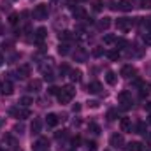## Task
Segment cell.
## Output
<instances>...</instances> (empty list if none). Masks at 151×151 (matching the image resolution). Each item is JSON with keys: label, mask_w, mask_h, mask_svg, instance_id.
<instances>
[{"label": "cell", "mask_w": 151, "mask_h": 151, "mask_svg": "<svg viewBox=\"0 0 151 151\" xmlns=\"http://www.w3.org/2000/svg\"><path fill=\"white\" fill-rule=\"evenodd\" d=\"M74 95H76L74 86H72V84H67V86L60 88V93H58L56 97H58V102H60V104H69Z\"/></svg>", "instance_id": "1"}, {"label": "cell", "mask_w": 151, "mask_h": 151, "mask_svg": "<svg viewBox=\"0 0 151 151\" xmlns=\"http://www.w3.org/2000/svg\"><path fill=\"white\" fill-rule=\"evenodd\" d=\"M9 114L14 116V118H19V119L30 118V111H28L27 107H11V109H9Z\"/></svg>", "instance_id": "2"}, {"label": "cell", "mask_w": 151, "mask_h": 151, "mask_svg": "<svg viewBox=\"0 0 151 151\" xmlns=\"http://www.w3.org/2000/svg\"><path fill=\"white\" fill-rule=\"evenodd\" d=\"M47 14H49V9H47L46 4H39L34 9V18L35 19H47Z\"/></svg>", "instance_id": "3"}, {"label": "cell", "mask_w": 151, "mask_h": 151, "mask_svg": "<svg viewBox=\"0 0 151 151\" xmlns=\"http://www.w3.org/2000/svg\"><path fill=\"white\" fill-rule=\"evenodd\" d=\"M118 102H121V104H123V107H125V109H128V107H130V104H132V95H130V91H127V90L119 91V93H118Z\"/></svg>", "instance_id": "4"}, {"label": "cell", "mask_w": 151, "mask_h": 151, "mask_svg": "<svg viewBox=\"0 0 151 151\" xmlns=\"http://www.w3.org/2000/svg\"><path fill=\"white\" fill-rule=\"evenodd\" d=\"M132 25H134V21H132V19H128V18H119V19H116V28H118V30H121V32L130 30V28H132Z\"/></svg>", "instance_id": "5"}, {"label": "cell", "mask_w": 151, "mask_h": 151, "mask_svg": "<svg viewBox=\"0 0 151 151\" xmlns=\"http://www.w3.org/2000/svg\"><path fill=\"white\" fill-rule=\"evenodd\" d=\"M109 142H111V146H113V148H118V150H119V148H123L125 139H123V135H121V134H114V135H111V141H109Z\"/></svg>", "instance_id": "6"}, {"label": "cell", "mask_w": 151, "mask_h": 151, "mask_svg": "<svg viewBox=\"0 0 151 151\" xmlns=\"http://www.w3.org/2000/svg\"><path fill=\"white\" fill-rule=\"evenodd\" d=\"M119 74L123 76V77H127V79H130V77H134V76L137 74V70H135L134 65H125V67H121V72Z\"/></svg>", "instance_id": "7"}, {"label": "cell", "mask_w": 151, "mask_h": 151, "mask_svg": "<svg viewBox=\"0 0 151 151\" xmlns=\"http://www.w3.org/2000/svg\"><path fill=\"white\" fill-rule=\"evenodd\" d=\"M72 16H74L76 19H86V11H84V7H81V5L72 7Z\"/></svg>", "instance_id": "8"}, {"label": "cell", "mask_w": 151, "mask_h": 151, "mask_svg": "<svg viewBox=\"0 0 151 151\" xmlns=\"http://www.w3.org/2000/svg\"><path fill=\"white\" fill-rule=\"evenodd\" d=\"M30 130H32L34 135H39V134H40V130H42V121H40L39 118H34V121H32V125H30Z\"/></svg>", "instance_id": "9"}, {"label": "cell", "mask_w": 151, "mask_h": 151, "mask_svg": "<svg viewBox=\"0 0 151 151\" xmlns=\"http://www.w3.org/2000/svg\"><path fill=\"white\" fill-rule=\"evenodd\" d=\"M0 91H2L4 95H12V91H14V88H12V83H11V81H5V83H2V84H0Z\"/></svg>", "instance_id": "10"}, {"label": "cell", "mask_w": 151, "mask_h": 151, "mask_svg": "<svg viewBox=\"0 0 151 151\" xmlns=\"http://www.w3.org/2000/svg\"><path fill=\"white\" fill-rule=\"evenodd\" d=\"M109 27H111V18H102V19L97 21V28L99 30H107Z\"/></svg>", "instance_id": "11"}, {"label": "cell", "mask_w": 151, "mask_h": 151, "mask_svg": "<svg viewBox=\"0 0 151 151\" xmlns=\"http://www.w3.org/2000/svg\"><path fill=\"white\" fill-rule=\"evenodd\" d=\"M90 93H100V90H102V84L99 83V81H91L90 84H88V88H86Z\"/></svg>", "instance_id": "12"}, {"label": "cell", "mask_w": 151, "mask_h": 151, "mask_svg": "<svg viewBox=\"0 0 151 151\" xmlns=\"http://www.w3.org/2000/svg\"><path fill=\"white\" fill-rule=\"evenodd\" d=\"M46 37H47V30L44 27H40V28L35 30V42H42Z\"/></svg>", "instance_id": "13"}, {"label": "cell", "mask_w": 151, "mask_h": 151, "mask_svg": "<svg viewBox=\"0 0 151 151\" xmlns=\"http://www.w3.org/2000/svg\"><path fill=\"white\" fill-rule=\"evenodd\" d=\"M119 127H121V132H132V123L128 118H121Z\"/></svg>", "instance_id": "14"}, {"label": "cell", "mask_w": 151, "mask_h": 151, "mask_svg": "<svg viewBox=\"0 0 151 151\" xmlns=\"http://www.w3.org/2000/svg\"><path fill=\"white\" fill-rule=\"evenodd\" d=\"M132 2L130 0H119V4H118V9H121V11H125V12H128V11H132Z\"/></svg>", "instance_id": "15"}, {"label": "cell", "mask_w": 151, "mask_h": 151, "mask_svg": "<svg viewBox=\"0 0 151 151\" xmlns=\"http://www.w3.org/2000/svg\"><path fill=\"white\" fill-rule=\"evenodd\" d=\"M46 123H47V127H56L58 125V116L56 114H47L46 116Z\"/></svg>", "instance_id": "16"}, {"label": "cell", "mask_w": 151, "mask_h": 151, "mask_svg": "<svg viewBox=\"0 0 151 151\" xmlns=\"http://www.w3.org/2000/svg\"><path fill=\"white\" fill-rule=\"evenodd\" d=\"M30 65H21L19 69H18V77H28L30 76Z\"/></svg>", "instance_id": "17"}, {"label": "cell", "mask_w": 151, "mask_h": 151, "mask_svg": "<svg viewBox=\"0 0 151 151\" xmlns=\"http://www.w3.org/2000/svg\"><path fill=\"white\" fill-rule=\"evenodd\" d=\"M144 150V146L141 144V142H130V144H127V148L125 151H142Z\"/></svg>", "instance_id": "18"}, {"label": "cell", "mask_w": 151, "mask_h": 151, "mask_svg": "<svg viewBox=\"0 0 151 151\" xmlns=\"http://www.w3.org/2000/svg\"><path fill=\"white\" fill-rule=\"evenodd\" d=\"M40 86H42V83H40L39 79H34V81H30L28 90H30V91H40Z\"/></svg>", "instance_id": "19"}, {"label": "cell", "mask_w": 151, "mask_h": 151, "mask_svg": "<svg viewBox=\"0 0 151 151\" xmlns=\"http://www.w3.org/2000/svg\"><path fill=\"white\" fill-rule=\"evenodd\" d=\"M69 53H70V47H69V44H67V42H63V44H60V46H58V55L65 56V55H69Z\"/></svg>", "instance_id": "20"}, {"label": "cell", "mask_w": 151, "mask_h": 151, "mask_svg": "<svg viewBox=\"0 0 151 151\" xmlns=\"http://www.w3.org/2000/svg\"><path fill=\"white\" fill-rule=\"evenodd\" d=\"M34 104V99L32 97H21L19 99V106L21 107H28V106H32Z\"/></svg>", "instance_id": "21"}, {"label": "cell", "mask_w": 151, "mask_h": 151, "mask_svg": "<svg viewBox=\"0 0 151 151\" xmlns=\"http://www.w3.org/2000/svg\"><path fill=\"white\" fill-rule=\"evenodd\" d=\"M69 74H70V81H72V83H81V70H70V72H69Z\"/></svg>", "instance_id": "22"}, {"label": "cell", "mask_w": 151, "mask_h": 151, "mask_svg": "<svg viewBox=\"0 0 151 151\" xmlns=\"http://www.w3.org/2000/svg\"><path fill=\"white\" fill-rule=\"evenodd\" d=\"M106 81H107V84H116V74H114L113 70H107V74H106Z\"/></svg>", "instance_id": "23"}, {"label": "cell", "mask_w": 151, "mask_h": 151, "mask_svg": "<svg viewBox=\"0 0 151 151\" xmlns=\"http://www.w3.org/2000/svg\"><path fill=\"white\" fill-rule=\"evenodd\" d=\"M58 37H60V40H65V42H67V40H70V39L74 37V35H72V32L63 30V32H60V35H58Z\"/></svg>", "instance_id": "24"}, {"label": "cell", "mask_w": 151, "mask_h": 151, "mask_svg": "<svg viewBox=\"0 0 151 151\" xmlns=\"http://www.w3.org/2000/svg\"><path fill=\"white\" fill-rule=\"evenodd\" d=\"M18 21H19V14H18V12H12V14L9 16V23H11V25H18Z\"/></svg>", "instance_id": "25"}, {"label": "cell", "mask_w": 151, "mask_h": 151, "mask_svg": "<svg viewBox=\"0 0 151 151\" xmlns=\"http://www.w3.org/2000/svg\"><path fill=\"white\" fill-rule=\"evenodd\" d=\"M88 130H90L91 134H100V127H99L97 123H90V125H88Z\"/></svg>", "instance_id": "26"}, {"label": "cell", "mask_w": 151, "mask_h": 151, "mask_svg": "<svg viewBox=\"0 0 151 151\" xmlns=\"http://www.w3.org/2000/svg\"><path fill=\"white\" fill-rule=\"evenodd\" d=\"M137 134H142V135L146 134V123L144 121H139L137 123Z\"/></svg>", "instance_id": "27"}, {"label": "cell", "mask_w": 151, "mask_h": 151, "mask_svg": "<svg viewBox=\"0 0 151 151\" xmlns=\"http://www.w3.org/2000/svg\"><path fill=\"white\" fill-rule=\"evenodd\" d=\"M116 118H118V111H116V109H109V111H107V119H109V121H114Z\"/></svg>", "instance_id": "28"}, {"label": "cell", "mask_w": 151, "mask_h": 151, "mask_svg": "<svg viewBox=\"0 0 151 151\" xmlns=\"http://www.w3.org/2000/svg\"><path fill=\"white\" fill-rule=\"evenodd\" d=\"M104 42H106V44H114V42H116V37L111 35V34H107V35H104Z\"/></svg>", "instance_id": "29"}, {"label": "cell", "mask_w": 151, "mask_h": 151, "mask_svg": "<svg viewBox=\"0 0 151 151\" xmlns=\"http://www.w3.org/2000/svg\"><path fill=\"white\" fill-rule=\"evenodd\" d=\"M107 56H109V60L116 62V60L119 58V51H109V53H107Z\"/></svg>", "instance_id": "30"}, {"label": "cell", "mask_w": 151, "mask_h": 151, "mask_svg": "<svg viewBox=\"0 0 151 151\" xmlns=\"http://www.w3.org/2000/svg\"><path fill=\"white\" fill-rule=\"evenodd\" d=\"M74 58L76 60H79V62H84V60H86V53H84V51H79V53H76L74 55Z\"/></svg>", "instance_id": "31"}, {"label": "cell", "mask_w": 151, "mask_h": 151, "mask_svg": "<svg viewBox=\"0 0 151 151\" xmlns=\"http://www.w3.org/2000/svg\"><path fill=\"white\" fill-rule=\"evenodd\" d=\"M102 4H104L102 0H95V2H93V9H95L97 12H99V11H102V7H104Z\"/></svg>", "instance_id": "32"}, {"label": "cell", "mask_w": 151, "mask_h": 151, "mask_svg": "<svg viewBox=\"0 0 151 151\" xmlns=\"http://www.w3.org/2000/svg\"><path fill=\"white\" fill-rule=\"evenodd\" d=\"M91 55H93V56H97V58H99V56H102V55H104V47H95Z\"/></svg>", "instance_id": "33"}, {"label": "cell", "mask_w": 151, "mask_h": 151, "mask_svg": "<svg viewBox=\"0 0 151 151\" xmlns=\"http://www.w3.org/2000/svg\"><path fill=\"white\" fill-rule=\"evenodd\" d=\"M47 93H49V95H58V93H60V88H56V86H49V88H47Z\"/></svg>", "instance_id": "34"}, {"label": "cell", "mask_w": 151, "mask_h": 151, "mask_svg": "<svg viewBox=\"0 0 151 151\" xmlns=\"http://www.w3.org/2000/svg\"><path fill=\"white\" fill-rule=\"evenodd\" d=\"M116 46H119V47H125L127 46V40L125 39H116V42H114Z\"/></svg>", "instance_id": "35"}, {"label": "cell", "mask_w": 151, "mask_h": 151, "mask_svg": "<svg viewBox=\"0 0 151 151\" xmlns=\"http://www.w3.org/2000/svg\"><path fill=\"white\" fill-rule=\"evenodd\" d=\"M88 151H97V142H88Z\"/></svg>", "instance_id": "36"}, {"label": "cell", "mask_w": 151, "mask_h": 151, "mask_svg": "<svg viewBox=\"0 0 151 151\" xmlns=\"http://www.w3.org/2000/svg\"><path fill=\"white\" fill-rule=\"evenodd\" d=\"M67 72H70L69 67H67V65H62V67H60V74L63 76V74H67Z\"/></svg>", "instance_id": "37"}, {"label": "cell", "mask_w": 151, "mask_h": 151, "mask_svg": "<svg viewBox=\"0 0 151 151\" xmlns=\"http://www.w3.org/2000/svg\"><path fill=\"white\" fill-rule=\"evenodd\" d=\"M142 40H144V44H151V34H146L142 37Z\"/></svg>", "instance_id": "38"}, {"label": "cell", "mask_w": 151, "mask_h": 151, "mask_svg": "<svg viewBox=\"0 0 151 151\" xmlns=\"http://www.w3.org/2000/svg\"><path fill=\"white\" fill-rule=\"evenodd\" d=\"M44 79H46V81H53V74H51V72H46V74H44Z\"/></svg>", "instance_id": "39"}, {"label": "cell", "mask_w": 151, "mask_h": 151, "mask_svg": "<svg viewBox=\"0 0 151 151\" xmlns=\"http://www.w3.org/2000/svg\"><path fill=\"white\" fill-rule=\"evenodd\" d=\"M72 111H74V113H79V111H81V106H79V104H74V106H72Z\"/></svg>", "instance_id": "40"}, {"label": "cell", "mask_w": 151, "mask_h": 151, "mask_svg": "<svg viewBox=\"0 0 151 151\" xmlns=\"http://www.w3.org/2000/svg\"><path fill=\"white\" fill-rule=\"evenodd\" d=\"M88 104H90V107H93V109L99 107V102H97V100H91V102H88Z\"/></svg>", "instance_id": "41"}, {"label": "cell", "mask_w": 151, "mask_h": 151, "mask_svg": "<svg viewBox=\"0 0 151 151\" xmlns=\"http://www.w3.org/2000/svg\"><path fill=\"white\" fill-rule=\"evenodd\" d=\"M79 142H81V137H74V139H72V144H74V146H77Z\"/></svg>", "instance_id": "42"}, {"label": "cell", "mask_w": 151, "mask_h": 151, "mask_svg": "<svg viewBox=\"0 0 151 151\" xmlns=\"http://www.w3.org/2000/svg\"><path fill=\"white\" fill-rule=\"evenodd\" d=\"M144 107H146V111H148V113H151V102H146V106H144Z\"/></svg>", "instance_id": "43"}, {"label": "cell", "mask_w": 151, "mask_h": 151, "mask_svg": "<svg viewBox=\"0 0 151 151\" xmlns=\"http://www.w3.org/2000/svg\"><path fill=\"white\" fill-rule=\"evenodd\" d=\"M2 63H4V56L0 55V67H2Z\"/></svg>", "instance_id": "44"}, {"label": "cell", "mask_w": 151, "mask_h": 151, "mask_svg": "<svg viewBox=\"0 0 151 151\" xmlns=\"http://www.w3.org/2000/svg\"><path fill=\"white\" fill-rule=\"evenodd\" d=\"M146 137H148V141H150V142H151V132H150V134H148V135H146Z\"/></svg>", "instance_id": "45"}, {"label": "cell", "mask_w": 151, "mask_h": 151, "mask_svg": "<svg viewBox=\"0 0 151 151\" xmlns=\"http://www.w3.org/2000/svg\"><path fill=\"white\" fill-rule=\"evenodd\" d=\"M148 123H150V125H151V114H150V116H148Z\"/></svg>", "instance_id": "46"}, {"label": "cell", "mask_w": 151, "mask_h": 151, "mask_svg": "<svg viewBox=\"0 0 151 151\" xmlns=\"http://www.w3.org/2000/svg\"><path fill=\"white\" fill-rule=\"evenodd\" d=\"M0 151H2V150H0Z\"/></svg>", "instance_id": "47"}]
</instances>
